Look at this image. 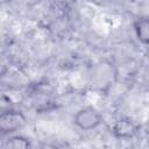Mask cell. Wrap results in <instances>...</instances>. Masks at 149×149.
Wrapping results in <instances>:
<instances>
[{"label": "cell", "instance_id": "cell-2", "mask_svg": "<svg viewBox=\"0 0 149 149\" xmlns=\"http://www.w3.org/2000/svg\"><path fill=\"white\" fill-rule=\"evenodd\" d=\"M26 123L24 115L15 109H8L0 115V132L2 134H10L21 129Z\"/></svg>", "mask_w": 149, "mask_h": 149}, {"label": "cell", "instance_id": "cell-1", "mask_svg": "<svg viewBox=\"0 0 149 149\" xmlns=\"http://www.w3.org/2000/svg\"><path fill=\"white\" fill-rule=\"evenodd\" d=\"M74 125L81 130H93L102 122L101 113L93 106H85L77 111L73 116Z\"/></svg>", "mask_w": 149, "mask_h": 149}, {"label": "cell", "instance_id": "cell-3", "mask_svg": "<svg viewBox=\"0 0 149 149\" xmlns=\"http://www.w3.org/2000/svg\"><path fill=\"white\" fill-rule=\"evenodd\" d=\"M136 133V125L129 119H120L113 126V134L119 139L133 137Z\"/></svg>", "mask_w": 149, "mask_h": 149}, {"label": "cell", "instance_id": "cell-4", "mask_svg": "<svg viewBox=\"0 0 149 149\" xmlns=\"http://www.w3.org/2000/svg\"><path fill=\"white\" fill-rule=\"evenodd\" d=\"M134 31L142 44L149 45V17L137 19L134 23Z\"/></svg>", "mask_w": 149, "mask_h": 149}, {"label": "cell", "instance_id": "cell-5", "mask_svg": "<svg viewBox=\"0 0 149 149\" xmlns=\"http://www.w3.org/2000/svg\"><path fill=\"white\" fill-rule=\"evenodd\" d=\"M6 146L9 148L17 149V148H28L30 146V143L27 139H24L22 136H13V137L8 139Z\"/></svg>", "mask_w": 149, "mask_h": 149}]
</instances>
